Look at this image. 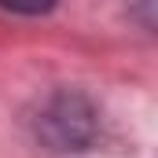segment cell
Masks as SVG:
<instances>
[{
	"label": "cell",
	"mask_w": 158,
	"mask_h": 158,
	"mask_svg": "<svg viewBox=\"0 0 158 158\" xmlns=\"http://www.w3.org/2000/svg\"><path fill=\"white\" fill-rule=\"evenodd\" d=\"M0 7L19 11V15H44L55 7V0H0Z\"/></svg>",
	"instance_id": "1"
}]
</instances>
